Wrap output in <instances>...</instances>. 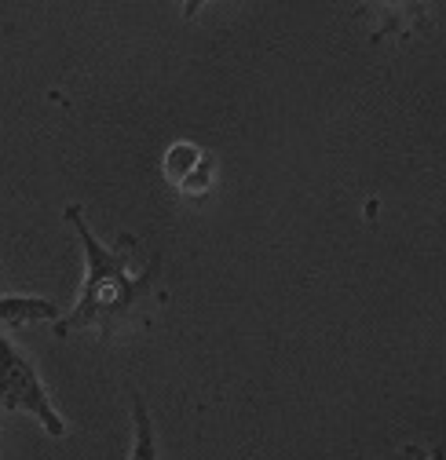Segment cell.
<instances>
[{
    "label": "cell",
    "instance_id": "3",
    "mask_svg": "<svg viewBox=\"0 0 446 460\" xmlns=\"http://www.w3.org/2000/svg\"><path fill=\"white\" fill-rule=\"evenodd\" d=\"M165 176L187 194H201L212 180V168H209V157L198 146L176 143L169 154H165Z\"/></svg>",
    "mask_w": 446,
    "mask_h": 460
},
{
    "label": "cell",
    "instance_id": "6",
    "mask_svg": "<svg viewBox=\"0 0 446 460\" xmlns=\"http://www.w3.org/2000/svg\"><path fill=\"white\" fill-rule=\"evenodd\" d=\"M417 460H446V449H432V456H424V453H421Z\"/></svg>",
    "mask_w": 446,
    "mask_h": 460
},
{
    "label": "cell",
    "instance_id": "4",
    "mask_svg": "<svg viewBox=\"0 0 446 460\" xmlns=\"http://www.w3.org/2000/svg\"><path fill=\"white\" fill-rule=\"evenodd\" d=\"M26 322H59V307L40 296H0V325Z\"/></svg>",
    "mask_w": 446,
    "mask_h": 460
},
{
    "label": "cell",
    "instance_id": "2",
    "mask_svg": "<svg viewBox=\"0 0 446 460\" xmlns=\"http://www.w3.org/2000/svg\"><path fill=\"white\" fill-rule=\"evenodd\" d=\"M0 406L8 413H33L51 438L67 435V420L55 413L51 398L40 384V373L4 329H0Z\"/></svg>",
    "mask_w": 446,
    "mask_h": 460
},
{
    "label": "cell",
    "instance_id": "1",
    "mask_svg": "<svg viewBox=\"0 0 446 460\" xmlns=\"http://www.w3.org/2000/svg\"><path fill=\"white\" fill-rule=\"evenodd\" d=\"M63 219L74 226V234L85 249V289L77 307L55 322V332L70 336L77 329H95V332H110L114 325H121L132 307L154 289V281L161 274V252L150 256L143 263V270H136L139 260V242L132 234H121L118 245H106L92 234V226L85 219L81 205H67Z\"/></svg>",
    "mask_w": 446,
    "mask_h": 460
},
{
    "label": "cell",
    "instance_id": "5",
    "mask_svg": "<svg viewBox=\"0 0 446 460\" xmlns=\"http://www.w3.org/2000/svg\"><path fill=\"white\" fill-rule=\"evenodd\" d=\"M132 424H136V442H132V456L129 460H157L154 424H150V413H147V402L139 394H132Z\"/></svg>",
    "mask_w": 446,
    "mask_h": 460
}]
</instances>
